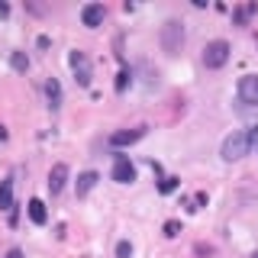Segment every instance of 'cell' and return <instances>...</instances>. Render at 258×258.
<instances>
[{
  "instance_id": "6da1fadb",
  "label": "cell",
  "mask_w": 258,
  "mask_h": 258,
  "mask_svg": "<svg viewBox=\"0 0 258 258\" xmlns=\"http://www.w3.org/2000/svg\"><path fill=\"white\" fill-rule=\"evenodd\" d=\"M248 152H252V139H248V129H236L232 136H226L223 139V161H239L245 158Z\"/></svg>"
},
{
  "instance_id": "7a4b0ae2",
  "label": "cell",
  "mask_w": 258,
  "mask_h": 258,
  "mask_svg": "<svg viewBox=\"0 0 258 258\" xmlns=\"http://www.w3.org/2000/svg\"><path fill=\"white\" fill-rule=\"evenodd\" d=\"M226 61H229V42H223V39L207 42V48H204V64L207 68H223Z\"/></svg>"
},
{
  "instance_id": "3957f363",
  "label": "cell",
  "mask_w": 258,
  "mask_h": 258,
  "mask_svg": "<svg viewBox=\"0 0 258 258\" xmlns=\"http://www.w3.org/2000/svg\"><path fill=\"white\" fill-rule=\"evenodd\" d=\"M181 42H184V26L177 20L165 23V29H161V48H165V52H177Z\"/></svg>"
},
{
  "instance_id": "277c9868",
  "label": "cell",
  "mask_w": 258,
  "mask_h": 258,
  "mask_svg": "<svg viewBox=\"0 0 258 258\" xmlns=\"http://www.w3.org/2000/svg\"><path fill=\"white\" fill-rule=\"evenodd\" d=\"M239 100L248 107H258V75H242L239 78Z\"/></svg>"
},
{
  "instance_id": "5b68a950",
  "label": "cell",
  "mask_w": 258,
  "mask_h": 258,
  "mask_svg": "<svg viewBox=\"0 0 258 258\" xmlns=\"http://www.w3.org/2000/svg\"><path fill=\"white\" fill-rule=\"evenodd\" d=\"M113 181L116 184H133L136 181V168L126 155H116V161H113Z\"/></svg>"
},
{
  "instance_id": "8992f818",
  "label": "cell",
  "mask_w": 258,
  "mask_h": 258,
  "mask_svg": "<svg viewBox=\"0 0 258 258\" xmlns=\"http://www.w3.org/2000/svg\"><path fill=\"white\" fill-rule=\"evenodd\" d=\"M68 61H71V68H75L78 84H81V87H87V84H91V64H87L84 52H71V55H68Z\"/></svg>"
},
{
  "instance_id": "52a82bcc",
  "label": "cell",
  "mask_w": 258,
  "mask_h": 258,
  "mask_svg": "<svg viewBox=\"0 0 258 258\" xmlns=\"http://www.w3.org/2000/svg\"><path fill=\"white\" fill-rule=\"evenodd\" d=\"M142 136H145V126H136V129H119V133H113V136H110V145H113V149H123V145L139 142Z\"/></svg>"
},
{
  "instance_id": "ba28073f",
  "label": "cell",
  "mask_w": 258,
  "mask_h": 258,
  "mask_svg": "<svg viewBox=\"0 0 258 258\" xmlns=\"http://www.w3.org/2000/svg\"><path fill=\"white\" fill-rule=\"evenodd\" d=\"M64 181H68V165L58 161V165L48 171V190H52V194H61L64 190Z\"/></svg>"
},
{
  "instance_id": "9c48e42d",
  "label": "cell",
  "mask_w": 258,
  "mask_h": 258,
  "mask_svg": "<svg viewBox=\"0 0 258 258\" xmlns=\"http://www.w3.org/2000/svg\"><path fill=\"white\" fill-rule=\"evenodd\" d=\"M81 20H84V26L97 29L103 23V4H87L84 10H81Z\"/></svg>"
},
{
  "instance_id": "30bf717a",
  "label": "cell",
  "mask_w": 258,
  "mask_h": 258,
  "mask_svg": "<svg viewBox=\"0 0 258 258\" xmlns=\"http://www.w3.org/2000/svg\"><path fill=\"white\" fill-rule=\"evenodd\" d=\"M97 181H100V174H97V171H84V174H81V177H78V184H75V190H78V197H84V194H91Z\"/></svg>"
},
{
  "instance_id": "8fae6325",
  "label": "cell",
  "mask_w": 258,
  "mask_h": 258,
  "mask_svg": "<svg viewBox=\"0 0 258 258\" xmlns=\"http://www.w3.org/2000/svg\"><path fill=\"white\" fill-rule=\"evenodd\" d=\"M45 94H48V103H52V110H58V107H61V84H58L55 78L45 81Z\"/></svg>"
},
{
  "instance_id": "7c38bea8",
  "label": "cell",
  "mask_w": 258,
  "mask_h": 258,
  "mask_svg": "<svg viewBox=\"0 0 258 258\" xmlns=\"http://www.w3.org/2000/svg\"><path fill=\"white\" fill-rule=\"evenodd\" d=\"M29 220L36 223V226H45L48 213H45V204H42V200H29Z\"/></svg>"
},
{
  "instance_id": "4fadbf2b",
  "label": "cell",
  "mask_w": 258,
  "mask_h": 258,
  "mask_svg": "<svg viewBox=\"0 0 258 258\" xmlns=\"http://www.w3.org/2000/svg\"><path fill=\"white\" fill-rule=\"evenodd\" d=\"M0 210H13V181H0Z\"/></svg>"
},
{
  "instance_id": "5bb4252c",
  "label": "cell",
  "mask_w": 258,
  "mask_h": 258,
  "mask_svg": "<svg viewBox=\"0 0 258 258\" xmlns=\"http://www.w3.org/2000/svg\"><path fill=\"white\" fill-rule=\"evenodd\" d=\"M252 13H255V4H245V7H239V10L232 13V20H236V23H245Z\"/></svg>"
},
{
  "instance_id": "9a60e30c",
  "label": "cell",
  "mask_w": 258,
  "mask_h": 258,
  "mask_svg": "<svg viewBox=\"0 0 258 258\" xmlns=\"http://www.w3.org/2000/svg\"><path fill=\"white\" fill-rule=\"evenodd\" d=\"M10 64H13L16 71H26V68H29V58H26L23 52H13V55H10Z\"/></svg>"
},
{
  "instance_id": "2e32d148",
  "label": "cell",
  "mask_w": 258,
  "mask_h": 258,
  "mask_svg": "<svg viewBox=\"0 0 258 258\" xmlns=\"http://www.w3.org/2000/svg\"><path fill=\"white\" fill-rule=\"evenodd\" d=\"M177 184H181V177H161L158 190H161V194H171V190H177Z\"/></svg>"
},
{
  "instance_id": "e0dca14e",
  "label": "cell",
  "mask_w": 258,
  "mask_h": 258,
  "mask_svg": "<svg viewBox=\"0 0 258 258\" xmlns=\"http://www.w3.org/2000/svg\"><path fill=\"white\" fill-rule=\"evenodd\" d=\"M177 232H181V223H177V220H168L165 223V236H177Z\"/></svg>"
},
{
  "instance_id": "ac0fdd59",
  "label": "cell",
  "mask_w": 258,
  "mask_h": 258,
  "mask_svg": "<svg viewBox=\"0 0 258 258\" xmlns=\"http://www.w3.org/2000/svg\"><path fill=\"white\" fill-rule=\"evenodd\" d=\"M116 255L119 258H133V245H129V242H119V245H116Z\"/></svg>"
},
{
  "instance_id": "d6986e66",
  "label": "cell",
  "mask_w": 258,
  "mask_h": 258,
  "mask_svg": "<svg viewBox=\"0 0 258 258\" xmlns=\"http://www.w3.org/2000/svg\"><path fill=\"white\" fill-rule=\"evenodd\" d=\"M126 84H129V71H119V78H116V91H126Z\"/></svg>"
},
{
  "instance_id": "ffe728a7",
  "label": "cell",
  "mask_w": 258,
  "mask_h": 258,
  "mask_svg": "<svg viewBox=\"0 0 258 258\" xmlns=\"http://www.w3.org/2000/svg\"><path fill=\"white\" fill-rule=\"evenodd\" d=\"M4 16H10V4H4V0H0V20H4Z\"/></svg>"
},
{
  "instance_id": "44dd1931",
  "label": "cell",
  "mask_w": 258,
  "mask_h": 258,
  "mask_svg": "<svg viewBox=\"0 0 258 258\" xmlns=\"http://www.w3.org/2000/svg\"><path fill=\"white\" fill-rule=\"evenodd\" d=\"M7 258H23V252H20V248H13V252L7 255Z\"/></svg>"
},
{
  "instance_id": "7402d4cb",
  "label": "cell",
  "mask_w": 258,
  "mask_h": 258,
  "mask_svg": "<svg viewBox=\"0 0 258 258\" xmlns=\"http://www.w3.org/2000/svg\"><path fill=\"white\" fill-rule=\"evenodd\" d=\"M4 139H7V129H4V126H0V142H4Z\"/></svg>"
},
{
  "instance_id": "603a6c76",
  "label": "cell",
  "mask_w": 258,
  "mask_h": 258,
  "mask_svg": "<svg viewBox=\"0 0 258 258\" xmlns=\"http://www.w3.org/2000/svg\"><path fill=\"white\" fill-rule=\"evenodd\" d=\"M252 258H258V252H255V255H252Z\"/></svg>"
}]
</instances>
